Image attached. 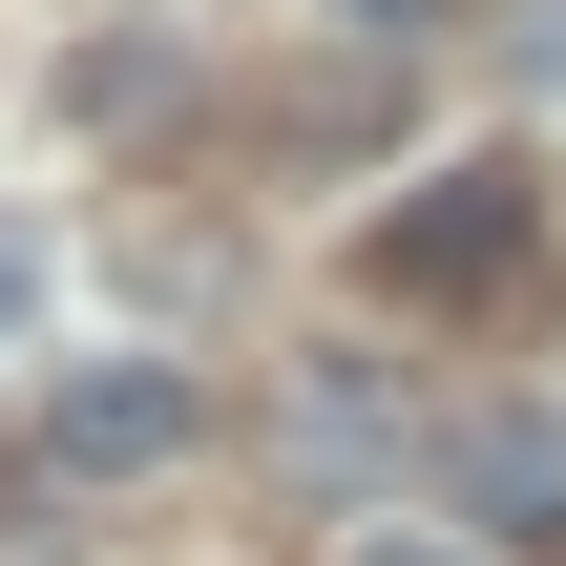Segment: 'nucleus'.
<instances>
[{
	"instance_id": "1",
	"label": "nucleus",
	"mask_w": 566,
	"mask_h": 566,
	"mask_svg": "<svg viewBox=\"0 0 566 566\" xmlns=\"http://www.w3.org/2000/svg\"><path fill=\"white\" fill-rule=\"evenodd\" d=\"M525 210H546V189H525L504 147H483V168H420V189L378 210V294H483V273L525 252Z\"/></svg>"
},
{
	"instance_id": "2",
	"label": "nucleus",
	"mask_w": 566,
	"mask_h": 566,
	"mask_svg": "<svg viewBox=\"0 0 566 566\" xmlns=\"http://www.w3.org/2000/svg\"><path fill=\"white\" fill-rule=\"evenodd\" d=\"M189 420H210V399H189L168 357H84V378L42 399V462H63V483H147V462H189Z\"/></svg>"
},
{
	"instance_id": "3",
	"label": "nucleus",
	"mask_w": 566,
	"mask_h": 566,
	"mask_svg": "<svg viewBox=\"0 0 566 566\" xmlns=\"http://www.w3.org/2000/svg\"><path fill=\"white\" fill-rule=\"evenodd\" d=\"M462 483H483L504 525H566V441H546V420H483V441H462Z\"/></svg>"
},
{
	"instance_id": "4",
	"label": "nucleus",
	"mask_w": 566,
	"mask_h": 566,
	"mask_svg": "<svg viewBox=\"0 0 566 566\" xmlns=\"http://www.w3.org/2000/svg\"><path fill=\"white\" fill-rule=\"evenodd\" d=\"M21 315H42V231L0 210V336H21Z\"/></svg>"
},
{
	"instance_id": "5",
	"label": "nucleus",
	"mask_w": 566,
	"mask_h": 566,
	"mask_svg": "<svg viewBox=\"0 0 566 566\" xmlns=\"http://www.w3.org/2000/svg\"><path fill=\"white\" fill-rule=\"evenodd\" d=\"M336 21H441V0H336Z\"/></svg>"
},
{
	"instance_id": "6",
	"label": "nucleus",
	"mask_w": 566,
	"mask_h": 566,
	"mask_svg": "<svg viewBox=\"0 0 566 566\" xmlns=\"http://www.w3.org/2000/svg\"><path fill=\"white\" fill-rule=\"evenodd\" d=\"M357 566H462V546H357Z\"/></svg>"
}]
</instances>
